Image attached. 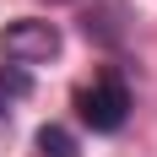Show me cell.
I'll return each mask as SVG.
<instances>
[{"label": "cell", "mask_w": 157, "mask_h": 157, "mask_svg": "<svg viewBox=\"0 0 157 157\" xmlns=\"http://www.w3.org/2000/svg\"><path fill=\"white\" fill-rule=\"evenodd\" d=\"M60 49H65L60 27L44 16H16L0 27V54L11 65H49V60H60Z\"/></svg>", "instance_id": "cell-1"}, {"label": "cell", "mask_w": 157, "mask_h": 157, "mask_svg": "<svg viewBox=\"0 0 157 157\" xmlns=\"http://www.w3.org/2000/svg\"><path fill=\"white\" fill-rule=\"evenodd\" d=\"M76 109H81V119L92 130H119L125 125V114H130V92H125V81H114V76H103L98 87H87V92L76 98Z\"/></svg>", "instance_id": "cell-2"}, {"label": "cell", "mask_w": 157, "mask_h": 157, "mask_svg": "<svg viewBox=\"0 0 157 157\" xmlns=\"http://www.w3.org/2000/svg\"><path fill=\"white\" fill-rule=\"evenodd\" d=\"M33 141H38V152H44V157H76V136H71L65 125H44Z\"/></svg>", "instance_id": "cell-3"}]
</instances>
